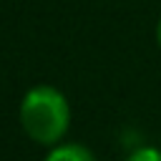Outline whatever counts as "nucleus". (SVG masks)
Returning <instances> with one entry per match:
<instances>
[{
	"label": "nucleus",
	"instance_id": "nucleus-1",
	"mask_svg": "<svg viewBox=\"0 0 161 161\" xmlns=\"http://www.w3.org/2000/svg\"><path fill=\"white\" fill-rule=\"evenodd\" d=\"M18 118L28 138H33L40 146H55L68 133L70 106H68V98L55 86L40 83L25 91Z\"/></svg>",
	"mask_w": 161,
	"mask_h": 161
},
{
	"label": "nucleus",
	"instance_id": "nucleus-2",
	"mask_svg": "<svg viewBox=\"0 0 161 161\" xmlns=\"http://www.w3.org/2000/svg\"><path fill=\"white\" fill-rule=\"evenodd\" d=\"M43 161H96V156L91 153L88 146H80V143H55L50 146Z\"/></svg>",
	"mask_w": 161,
	"mask_h": 161
},
{
	"label": "nucleus",
	"instance_id": "nucleus-3",
	"mask_svg": "<svg viewBox=\"0 0 161 161\" xmlns=\"http://www.w3.org/2000/svg\"><path fill=\"white\" fill-rule=\"evenodd\" d=\"M126 161H161V151L156 146H138L126 156Z\"/></svg>",
	"mask_w": 161,
	"mask_h": 161
},
{
	"label": "nucleus",
	"instance_id": "nucleus-4",
	"mask_svg": "<svg viewBox=\"0 0 161 161\" xmlns=\"http://www.w3.org/2000/svg\"><path fill=\"white\" fill-rule=\"evenodd\" d=\"M156 43H158V48H161V18H158V25H156Z\"/></svg>",
	"mask_w": 161,
	"mask_h": 161
}]
</instances>
